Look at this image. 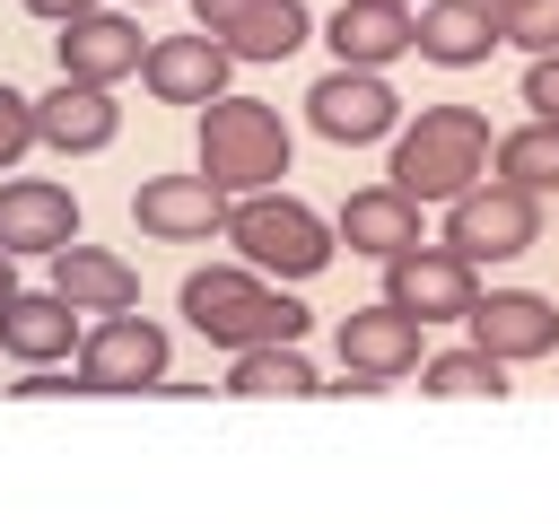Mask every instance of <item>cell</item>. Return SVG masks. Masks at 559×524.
Returning a JSON list of instances; mask_svg holds the SVG:
<instances>
[{"label": "cell", "instance_id": "6da1fadb", "mask_svg": "<svg viewBox=\"0 0 559 524\" xmlns=\"http://www.w3.org/2000/svg\"><path fill=\"white\" fill-rule=\"evenodd\" d=\"M489 114L480 105H419V122L393 140V183L411 192V201H454L463 183H480L489 175Z\"/></svg>", "mask_w": 559, "mask_h": 524}, {"label": "cell", "instance_id": "7a4b0ae2", "mask_svg": "<svg viewBox=\"0 0 559 524\" xmlns=\"http://www.w3.org/2000/svg\"><path fill=\"white\" fill-rule=\"evenodd\" d=\"M183 314H192V332L218 341V349H253V341H297V332H306V306L280 297L253 262H245V271H227V262L192 271V279H183Z\"/></svg>", "mask_w": 559, "mask_h": 524}, {"label": "cell", "instance_id": "3957f363", "mask_svg": "<svg viewBox=\"0 0 559 524\" xmlns=\"http://www.w3.org/2000/svg\"><path fill=\"white\" fill-rule=\"evenodd\" d=\"M201 175L236 201V192H271L288 175V122L262 96H210L201 105Z\"/></svg>", "mask_w": 559, "mask_h": 524}, {"label": "cell", "instance_id": "277c9868", "mask_svg": "<svg viewBox=\"0 0 559 524\" xmlns=\"http://www.w3.org/2000/svg\"><path fill=\"white\" fill-rule=\"evenodd\" d=\"M227 245L253 271H280V279H314L332 262V227L288 192H236L227 201Z\"/></svg>", "mask_w": 559, "mask_h": 524}, {"label": "cell", "instance_id": "5b68a950", "mask_svg": "<svg viewBox=\"0 0 559 524\" xmlns=\"http://www.w3.org/2000/svg\"><path fill=\"white\" fill-rule=\"evenodd\" d=\"M542 236V192H524V183H463L454 201H445V245L463 253V262H507V253H524Z\"/></svg>", "mask_w": 559, "mask_h": 524}, {"label": "cell", "instance_id": "8992f818", "mask_svg": "<svg viewBox=\"0 0 559 524\" xmlns=\"http://www.w3.org/2000/svg\"><path fill=\"white\" fill-rule=\"evenodd\" d=\"M419 332H428V323H419V314H402L393 297L349 306V314H341V341H332L349 384H323V393H384L393 376H411V367H419Z\"/></svg>", "mask_w": 559, "mask_h": 524}, {"label": "cell", "instance_id": "52a82bcc", "mask_svg": "<svg viewBox=\"0 0 559 524\" xmlns=\"http://www.w3.org/2000/svg\"><path fill=\"white\" fill-rule=\"evenodd\" d=\"M166 376V332L140 306H114L96 332H79V393H140Z\"/></svg>", "mask_w": 559, "mask_h": 524}, {"label": "cell", "instance_id": "ba28073f", "mask_svg": "<svg viewBox=\"0 0 559 524\" xmlns=\"http://www.w3.org/2000/svg\"><path fill=\"white\" fill-rule=\"evenodd\" d=\"M384 297L402 314H419V323H463L472 297H480V279H472V262L454 245H402L384 262Z\"/></svg>", "mask_w": 559, "mask_h": 524}, {"label": "cell", "instance_id": "9c48e42d", "mask_svg": "<svg viewBox=\"0 0 559 524\" xmlns=\"http://www.w3.org/2000/svg\"><path fill=\"white\" fill-rule=\"evenodd\" d=\"M306 114H314V131L323 140H384L393 122H402V96L384 87V70H358V61H332L314 87H306Z\"/></svg>", "mask_w": 559, "mask_h": 524}, {"label": "cell", "instance_id": "30bf717a", "mask_svg": "<svg viewBox=\"0 0 559 524\" xmlns=\"http://www.w3.org/2000/svg\"><path fill=\"white\" fill-rule=\"evenodd\" d=\"M131 218L166 245H210V236H227V192L210 175H148L131 192Z\"/></svg>", "mask_w": 559, "mask_h": 524}, {"label": "cell", "instance_id": "8fae6325", "mask_svg": "<svg viewBox=\"0 0 559 524\" xmlns=\"http://www.w3.org/2000/svg\"><path fill=\"white\" fill-rule=\"evenodd\" d=\"M463 332L489 349V358H550L559 349V306L550 297H533V288H489V297H472V314H463Z\"/></svg>", "mask_w": 559, "mask_h": 524}, {"label": "cell", "instance_id": "7c38bea8", "mask_svg": "<svg viewBox=\"0 0 559 524\" xmlns=\"http://www.w3.org/2000/svg\"><path fill=\"white\" fill-rule=\"evenodd\" d=\"M192 17L236 61H280V52L306 44V0H192Z\"/></svg>", "mask_w": 559, "mask_h": 524}, {"label": "cell", "instance_id": "4fadbf2b", "mask_svg": "<svg viewBox=\"0 0 559 524\" xmlns=\"http://www.w3.org/2000/svg\"><path fill=\"white\" fill-rule=\"evenodd\" d=\"M52 52H61V79H96V87H114L122 70H140V17H122V9H79V17H61V35H52Z\"/></svg>", "mask_w": 559, "mask_h": 524}, {"label": "cell", "instance_id": "5bb4252c", "mask_svg": "<svg viewBox=\"0 0 559 524\" xmlns=\"http://www.w3.org/2000/svg\"><path fill=\"white\" fill-rule=\"evenodd\" d=\"M227 44L210 35V26H192V35H157L148 52H140V79H148V96H166V105H210L218 87H227Z\"/></svg>", "mask_w": 559, "mask_h": 524}, {"label": "cell", "instance_id": "9a60e30c", "mask_svg": "<svg viewBox=\"0 0 559 524\" xmlns=\"http://www.w3.org/2000/svg\"><path fill=\"white\" fill-rule=\"evenodd\" d=\"M0 349L26 358V367L79 358V306H70L61 288H17V297H0Z\"/></svg>", "mask_w": 559, "mask_h": 524}, {"label": "cell", "instance_id": "2e32d148", "mask_svg": "<svg viewBox=\"0 0 559 524\" xmlns=\"http://www.w3.org/2000/svg\"><path fill=\"white\" fill-rule=\"evenodd\" d=\"M79 236V201L44 175H17L0 183V253H61Z\"/></svg>", "mask_w": 559, "mask_h": 524}, {"label": "cell", "instance_id": "e0dca14e", "mask_svg": "<svg viewBox=\"0 0 559 524\" xmlns=\"http://www.w3.org/2000/svg\"><path fill=\"white\" fill-rule=\"evenodd\" d=\"M114 131H122V105H114L96 79H61L52 96H35V140H52V148H70V157L105 148Z\"/></svg>", "mask_w": 559, "mask_h": 524}, {"label": "cell", "instance_id": "ac0fdd59", "mask_svg": "<svg viewBox=\"0 0 559 524\" xmlns=\"http://www.w3.org/2000/svg\"><path fill=\"white\" fill-rule=\"evenodd\" d=\"M411 17H419L411 52H428V61H445V70H472V61H489V44H498V9H489V0H419Z\"/></svg>", "mask_w": 559, "mask_h": 524}, {"label": "cell", "instance_id": "d6986e66", "mask_svg": "<svg viewBox=\"0 0 559 524\" xmlns=\"http://www.w3.org/2000/svg\"><path fill=\"white\" fill-rule=\"evenodd\" d=\"M411 35H419L411 0H341L332 9V52L358 70H384L393 52H411Z\"/></svg>", "mask_w": 559, "mask_h": 524}, {"label": "cell", "instance_id": "ffe728a7", "mask_svg": "<svg viewBox=\"0 0 559 524\" xmlns=\"http://www.w3.org/2000/svg\"><path fill=\"white\" fill-rule=\"evenodd\" d=\"M341 245L393 262L402 245H419V201H411L402 183H367V192H349V201H341Z\"/></svg>", "mask_w": 559, "mask_h": 524}, {"label": "cell", "instance_id": "44dd1931", "mask_svg": "<svg viewBox=\"0 0 559 524\" xmlns=\"http://www.w3.org/2000/svg\"><path fill=\"white\" fill-rule=\"evenodd\" d=\"M52 288L79 306V314H114V306H140V271L122 262V253H105V245H61L52 253Z\"/></svg>", "mask_w": 559, "mask_h": 524}, {"label": "cell", "instance_id": "7402d4cb", "mask_svg": "<svg viewBox=\"0 0 559 524\" xmlns=\"http://www.w3.org/2000/svg\"><path fill=\"white\" fill-rule=\"evenodd\" d=\"M227 393H245V402H297V393H323L314 384V367L297 358V341H253V349H236V367H227Z\"/></svg>", "mask_w": 559, "mask_h": 524}, {"label": "cell", "instance_id": "603a6c76", "mask_svg": "<svg viewBox=\"0 0 559 524\" xmlns=\"http://www.w3.org/2000/svg\"><path fill=\"white\" fill-rule=\"evenodd\" d=\"M419 393H437V402H472V393H507V358H489L480 341L472 349H437V358H419Z\"/></svg>", "mask_w": 559, "mask_h": 524}, {"label": "cell", "instance_id": "cb8c5ba5", "mask_svg": "<svg viewBox=\"0 0 559 524\" xmlns=\"http://www.w3.org/2000/svg\"><path fill=\"white\" fill-rule=\"evenodd\" d=\"M489 157H498L507 183H524V192H559V114H533V122L507 131Z\"/></svg>", "mask_w": 559, "mask_h": 524}, {"label": "cell", "instance_id": "d4e9b609", "mask_svg": "<svg viewBox=\"0 0 559 524\" xmlns=\"http://www.w3.org/2000/svg\"><path fill=\"white\" fill-rule=\"evenodd\" d=\"M498 44L559 52V0H507V9H498Z\"/></svg>", "mask_w": 559, "mask_h": 524}, {"label": "cell", "instance_id": "484cf974", "mask_svg": "<svg viewBox=\"0 0 559 524\" xmlns=\"http://www.w3.org/2000/svg\"><path fill=\"white\" fill-rule=\"evenodd\" d=\"M26 148H35V96L0 87V166H17Z\"/></svg>", "mask_w": 559, "mask_h": 524}, {"label": "cell", "instance_id": "4316f807", "mask_svg": "<svg viewBox=\"0 0 559 524\" xmlns=\"http://www.w3.org/2000/svg\"><path fill=\"white\" fill-rule=\"evenodd\" d=\"M524 105H533V114H559V52H533V70H524Z\"/></svg>", "mask_w": 559, "mask_h": 524}, {"label": "cell", "instance_id": "83f0119b", "mask_svg": "<svg viewBox=\"0 0 559 524\" xmlns=\"http://www.w3.org/2000/svg\"><path fill=\"white\" fill-rule=\"evenodd\" d=\"M17 393H26V402H52V393H79V384H70V376H52V367H35Z\"/></svg>", "mask_w": 559, "mask_h": 524}, {"label": "cell", "instance_id": "f1b7e54d", "mask_svg": "<svg viewBox=\"0 0 559 524\" xmlns=\"http://www.w3.org/2000/svg\"><path fill=\"white\" fill-rule=\"evenodd\" d=\"M35 17H79V9H96V0H26Z\"/></svg>", "mask_w": 559, "mask_h": 524}, {"label": "cell", "instance_id": "f546056e", "mask_svg": "<svg viewBox=\"0 0 559 524\" xmlns=\"http://www.w3.org/2000/svg\"><path fill=\"white\" fill-rule=\"evenodd\" d=\"M0 297H17V253H0Z\"/></svg>", "mask_w": 559, "mask_h": 524}, {"label": "cell", "instance_id": "4dcf8cb0", "mask_svg": "<svg viewBox=\"0 0 559 524\" xmlns=\"http://www.w3.org/2000/svg\"><path fill=\"white\" fill-rule=\"evenodd\" d=\"M489 9H507V0H489Z\"/></svg>", "mask_w": 559, "mask_h": 524}]
</instances>
